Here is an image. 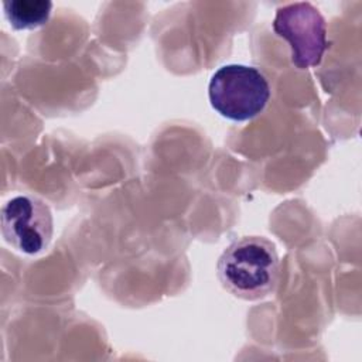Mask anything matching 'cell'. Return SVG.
I'll return each mask as SVG.
<instances>
[{
  "label": "cell",
  "instance_id": "1",
  "mask_svg": "<svg viewBox=\"0 0 362 362\" xmlns=\"http://www.w3.org/2000/svg\"><path fill=\"white\" fill-rule=\"evenodd\" d=\"M279 267L276 247L263 236L233 240L216 266L222 286L245 300H259L270 294L279 280Z\"/></svg>",
  "mask_w": 362,
  "mask_h": 362
},
{
  "label": "cell",
  "instance_id": "2",
  "mask_svg": "<svg viewBox=\"0 0 362 362\" xmlns=\"http://www.w3.org/2000/svg\"><path fill=\"white\" fill-rule=\"evenodd\" d=\"M208 98L221 116L233 122H246L264 110L270 99V85L257 68L228 64L211 76Z\"/></svg>",
  "mask_w": 362,
  "mask_h": 362
},
{
  "label": "cell",
  "instance_id": "3",
  "mask_svg": "<svg viewBox=\"0 0 362 362\" xmlns=\"http://www.w3.org/2000/svg\"><path fill=\"white\" fill-rule=\"evenodd\" d=\"M273 30L288 42L291 62L298 69L318 65L328 48L325 18L311 3L298 1L277 8Z\"/></svg>",
  "mask_w": 362,
  "mask_h": 362
},
{
  "label": "cell",
  "instance_id": "4",
  "mask_svg": "<svg viewBox=\"0 0 362 362\" xmlns=\"http://www.w3.org/2000/svg\"><path fill=\"white\" fill-rule=\"evenodd\" d=\"M54 230L49 206L33 195H18L1 208V233L4 239L27 255L47 249Z\"/></svg>",
  "mask_w": 362,
  "mask_h": 362
},
{
  "label": "cell",
  "instance_id": "5",
  "mask_svg": "<svg viewBox=\"0 0 362 362\" xmlns=\"http://www.w3.org/2000/svg\"><path fill=\"white\" fill-rule=\"evenodd\" d=\"M4 14L17 30H31L44 25L51 14L52 3L45 0L4 1Z\"/></svg>",
  "mask_w": 362,
  "mask_h": 362
}]
</instances>
